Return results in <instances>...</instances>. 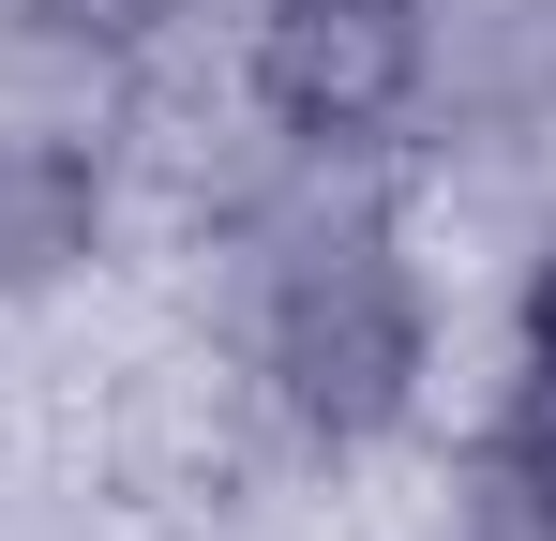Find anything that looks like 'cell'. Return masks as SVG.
<instances>
[{
    "instance_id": "6da1fadb",
    "label": "cell",
    "mask_w": 556,
    "mask_h": 541,
    "mask_svg": "<svg viewBox=\"0 0 556 541\" xmlns=\"http://www.w3.org/2000/svg\"><path fill=\"white\" fill-rule=\"evenodd\" d=\"M391 166H286L226 196V286H241V391L286 451L362 466L437 406V286L391 226Z\"/></svg>"
},
{
    "instance_id": "7a4b0ae2",
    "label": "cell",
    "mask_w": 556,
    "mask_h": 541,
    "mask_svg": "<svg viewBox=\"0 0 556 541\" xmlns=\"http://www.w3.org/2000/svg\"><path fill=\"white\" fill-rule=\"evenodd\" d=\"M241 121L286 166H406L421 151V15L391 0H256Z\"/></svg>"
},
{
    "instance_id": "3957f363",
    "label": "cell",
    "mask_w": 556,
    "mask_h": 541,
    "mask_svg": "<svg viewBox=\"0 0 556 541\" xmlns=\"http://www.w3.org/2000/svg\"><path fill=\"white\" fill-rule=\"evenodd\" d=\"M121 256V136L76 105H0V316Z\"/></svg>"
},
{
    "instance_id": "277c9868",
    "label": "cell",
    "mask_w": 556,
    "mask_h": 541,
    "mask_svg": "<svg viewBox=\"0 0 556 541\" xmlns=\"http://www.w3.org/2000/svg\"><path fill=\"white\" fill-rule=\"evenodd\" d=\"M556 136V0H421V151Z\"/></svg>"
},
{
    "instance_id": "5b68a950",
    "label": "cell",
    "mask_w": 556,
    "mask_h": 541,
    "mask_svg": "<svg viewBox=\"0 0 556 541\" xmlns=\"http://www.w3.org/2000/svg\"><path fill=\"white\" fill-rule=\"evenodd\" d=\"M437 541H556V391H511L437 451Z\"/></svg>"
},
{
    "instance_id": "8992f818",
    "label": "cell",
    "mask_w": 556,
    "mask_h": 541,
    "mask_svg": "<svg viewBox=\"0 0 556 541\" xmlns=\"http://www.w3.org/2000/svg\"><path fill=\"white\" fill-rule=\"evenodd\" d=\"M15 15V46H46L61 76H91V90H121V76H151L166 46H181L211 0H0Z\"/></svg>"
},
{
    "instance_id": "52a82bcc",
    "label": "cell",
    "mask_w": 556,
    "mask_h": 541,
    "mask_svg": "<svg viewBox=\"0 0 556 541\" xmlns=\"http://www.w3.org/2000/svg\"><path fill=\"white\" fill-rule=\"evenodd\" d=\"M511 391H556V211L511 256Z\"/></svg>"
},
{
    "instance_id": "ba28073f",
    "label": "cell",
    "mask_w": 556,
    "mask_h": 541,
    "mask_svg": "<svg viewBox=\"0 0 556 541\" xmlns=\"http://www.w3.org/2000/svg\"><path fill=\"white\" fill-rule=\"evenodd\" d=\"M391 15H421V0H391Z\"/></svg>"
}]
</instances>
